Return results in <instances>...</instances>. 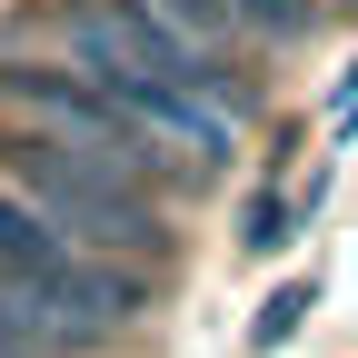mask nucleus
I'll use <instances>...</instances> for the list:
<instances>
[{
  "instance_id": "7",
  "label": "nucleus",
  "mask_w": 358,
  "mask_h": 358,
  "mask_svg": "<svg viewBox=\"0 0 358 358\" xmlns=\"http://www.w3.org/2000/svg\"><path fill=\"white\" fill-rule=\"evenodd\" d=\"M299 308H308V289H279V299H268L259 319H249V338H259V348H279V338L299 329Z\"/></svg>"
},
{
  "instance_id": "5",
  "label": "nucleus",
  "mask_w": 358,
  "mask_h": 358,
  "mask_svg": "<svg viewBox=\"0 0 358 358\" xmlns=\"http://www.w3.org/2000/svg\"><path fill=\"white\" fill-rule=\"evenodd\" d=\"M159 10L189 30L199 50H219V40H239V30H249V20H239V0H159Z\"/></svg>"
},
{
  "instance_id": "4",
  "label": "nucleus",
  "mask_w": 358,
  "mask_h": 358,
  "mask_svg": "<svg viewBox=\"0 0 358 358\" xmlns=\"http://www.w3.org/2000/svg\"><path fill=\"white\" fill-rule=\"evenodd\" d=\"M70 60L90 70V80H100L110 90V100L129 110V120H140L150 129V140L159 150H189L199 169H219V159H229V140H239V129H229V100H199V90H179V80H159L140 50H129V40L110 30V20H70Z\"/></svg>"
},
{
  "instance_id": "6",
  "label": "nucleus",
  "mask_w": 358,
  "mask_h": 358,
  "mask_svg": "<svg viewBox=\"0 0 358 358\" xmlns=\"http://www.w3.org/2000/svg\"><path fill=\"white\" fill-rule=\"evenodd\" d=\"M239 20L259 40H299V30H319V0H239Z\"/></svg>"
},
{
  "instance_id": "1",
  "label": "nucleus",
  "mask_w": 358,
  "mask_h": 358,
  "mask_svg": "<svg viewBox=\"0 0 358 358\" xmlns=\"http://www.w3.org/2000/svg\"><path fill=\"white\" fill-rule=\"evenodd\" d=\"M0 179H10L20 199H40L80 249H100V259H120V249L129 259H159L169 249V229H159V209H150L140 179L80 159L70 140H50V129H0Z\"/></svg>"
},
{
  "instance_id": "8",
  "label": "nucleus",
  "mask_w": 358,
  "mask_h": 358,
  "mask_svg": "<svg viewBox=\"0 0 358 358\" xmlns=\"http://www.w3.org/2000/svg\"><path fill=\"white\" fill-rule=\"evenodd\" d=\"M289 219H299V209H289L279 189H268V199L249 209V249H279V239H289Z\"/></svg>"
},
{
  "instance_id": "3",
  "label": "nucleus",
  "mask_w": 358,
  "mask_h": 358,
  "mask_svg": "<svg viewBox=\"0 0 358 358\" xmlns=\"http://www.w3.org/2000/svg\"><path fill=\"white\" fill-rule=\"evenodd\" d=\"M0 100H10L30 129H50V140H70L80 159H100V169H120V179H159V140L140 120H129L120 100L90 70H60V60H0Z\"/></svg>"
},
{
  "instance_id": "2",
  "label": "nucleus",
  "mask_w": 358,
  "mask_h": 358,
  "mask_svg": "<svg viewBox=\"0 0 358 358\" xmlns=\"http://www.w3.org/2000/svg\"><path fill=\"white\" fill-rule=\"evenodd\" d=\"M0 279H20V289H40V299H60L80 329H120L129 308H140V279H129L120 259H100V249H80L70 229L40 199H20L10 179H0Z\"/></svg>"
}]
</instances>
